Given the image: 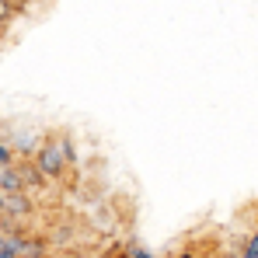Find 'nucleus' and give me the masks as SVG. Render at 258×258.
<instances>
[{"mask_svg": "<svg viewBox=\"0 0 258 258\" xmlns=\"http://www.w3.org/2000/svg\"><path fill=\"white\" fill-rule=\"evenodd\" d=\"M0 210H4V192H0Z\"/></svg>", "mask_w": 258, "mask_h": 258, "instance_id": "obj_15", "label": "nucleus"}, {"mask_svg": "<svg viewBox=\"0 0 258 258\" xmlns=\"http://www.w3.org/2000/svg\"><path fill=\"white\" fill-rule=\"evenodd\" d=\"M199 258H223L220 251H210V255H199Z\"/></svg>", "mask_w": 258, "mask_h": 258, "instance_id": "obj_12", "label": "nucleus"}, {"mask_svg": "<svg viewBox=\"0 0 258 258\" xmlns=\"http://www.w3.org/2000/svg\"><path fill=\"white\" fill-rule=\"evenodd\" d=\"M32 210H35V203L25 192H11V196H4L0 220H21V216H32Z\"/></svg>", "mask_w": 258, "mask_h": 258, "instance_id": "obj_2", "label": "nucleus"}, {"mask_svg": "<svg viewBox=\"0 0 258 258\" xmlns=\"http://www.w3.org/2000/svg\"><path fill=\"white\" fill-rule=\"evenodd\" d=\"M18 157H14V150H11V143H0V168H11Z\"/></svg>", "mask_w": 258, "mask_h": 258, "instance_id": "obj_9", "label": "nucleus"}, {"mask_svg": "<svg viewBox=\"0 0 258 258\" xmlns=\"http://www.w3.org/2000/svg\"><path fill=\"white\" fill-rule=\"evenodd\" d=\"M98 258H115V251H108V255H98Z\"/></svg>", "mask_w": 258, "mask_h": 258, "instance_id": "obj_14", "label": "nucleus"}, {"mask_svg": "<svg viewBox=\"0 0 258 258\" xmlns=\"http://www.w3.org/2000/svg\"><path fill=\"white\" fill-rule=\"evenodd\" d=\"M171 258H199V251H196V244H185V248H178V255Z\"/></svg>", "mask_w": 258, "mask_h": 258, "instance_id": "obj_11", "label": "nucleus"}, {"mask_svg": "<svg viewBox=\"0 0 258 258\" xmlns=\"http://www.w3.org/2000/svg\"><path fill=\"white\" fill-rule=\"evenodd\" d=\"M122 258H154L150 248H143L140 241H126V248H122Z\"/></svg>", "mask_w": 258, "mask_h": 258, "instance_id": "obj_7", "label": "nucleus"}, {"mask_svg": "<svg viewBox=\"0 0 258 258\" xmlns=\"http://www.w3.org/2000/svg\"><path fill=\"white\" fill-rule=\"evenodd\" d=\"M35 171L42 174V178H52V181H63L67 171H70V164H67V157L59 154V147H56L52 136H49L45 143H39V150H35Z\"/></svg>", "mask_w": 258, "mask_h": 258, "instance_id": "obj_1", "label": "nucleus"}, {"mask_svg": "<svg viewBox=\"0 0 258 258\" xmlns=\"http://www.w3.org/2000/svg\"><path fill=\"white\" fill-rule=\"evenodd\" d=\"M18 171H21V178H25V192H28V188H35V192H39V188L45 185L42 174L35 171V164H28V161H18Z\"/></svg>", "mask_w": 258, "mask_h": 258, "instance_id": "obj_5", "label": "nucleus"}, {"mask_svg": "<svg viewBox=\"0 0 258 258\" xmlns=\"http://www.w3.org/2000/svg\"><path fill=\"white\" fill-rule=\"evenodd\" d=\"M0 258H18V255H11V251H4V248H0Z\"/></svg>", "mask_w": 258, "mask_h": 258, "instance_id": "obj_13", "label": "nucleus"}, {"mask_svg": "<svg viewBox=\"0 0 258 258\" xmlns=\"http://www.w3.org/2000/svg\"><path fill=\"white\" fill-rule=\"evenodd\" d=\"M45 255H49V241L45 237H25L21 241L18 258H45Z\"/></svg>", "mask_w": 258, "mask_h": 258, "instance_id": "obj_4", "label": "nucleus"}, {"mask_svg": "<svg viewBox=\"0 0 258 258\" xmlns=\"http://www.w3.org/2000/svg\"><path fill=\"white\" fill-rule=\"evenodd\" d=\"M168 258H171V255H168Z\"/></svg>", "mask_w": 258, "mask_h": 258, "instance_id": "obj_16", "label": "nucleus"}, {"mask_svg": "<svg viewBox=\"0 0 258 258\" xmlns=\"http://www.w3.org/2000/svg\"><path fill=\"white\" fill-rule=\"evenodd\" d=\"M14 14H18V7H14L11 0H0V25H7Z\"/></svg>", "mask_w": 258, "mask_h": 258, "instance_id": "obj_10", "label": "nucleus"}, {"mask_svg": "<svg viewBox=\"0 0 258 258\" xmlns=\"http://www.w3.org/2000/svg\"><path fill=\"white\" fill-rule=\"evenodd\" d=\"M237 258H258V234H244V244H241Z\"/></svg>", "mask_w": 258, "mask_h": 258, "instance_id": "obj_8", "label": "nucleus"}, {"mask_svg": "<svg viewBox=\"0 0 258 258\" xmlns=\"http://www.w3.org/2000/svg\"><path fill=\"white\" fill-rule=\"evenodd\" d=\"M0 192H4V196L25 192V178H21V171H18V161H14L11 168H0Z\"/></svg>", "mask_w": 258, "mask_h": 258, "instance_id": "obj_3", "label": "nucleus"}, {"mask_svg": "<svg viewBox=\"0 0 258 258\" xmlns=\"http://www.w3.org/2000/svg\"><path fill=\"white\" fill-rule=\"evenodd\" d=\"M11 150H14V157H32V150H39V140L35 136H18L14 143H11Z\"/></svg>", "mask_w": 258, "mask_h": 258, "instance_id": "obj_6", "label": "nucleus"}]
</instances>
